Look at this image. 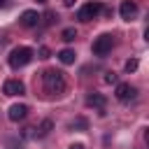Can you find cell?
I'll return each mask as SVG.
<instances>
[{
	"mask_svg": "<svg viewBox=\"0 0 149 149\" xmlns=\"http://www.w3.org/2000/svg\"><path fill=\"white\" fill-rule=\"evenodd\" d=\"M42 81H44V91L51 93V95H58V93L65 91V74L61 70H44Z\"/></svg>",
	"mask_w": 149,
	"mask_h": 149,
	"instance_id": "cell-1",
	"label": "cell"
},
{
	"mask_svg": "<svg viewBox=\"0 0 149 149\" xmlns=\"http://www.w3.org/2000/svg\"><path fill=\"white\" fill-rule=\"evenodd\" d=\"M30 61H33V49H30V47H16V49H12V54H9V65H12L14 70L28 65Z\"/></svg>",
	"mask_w": 149,
	"mask_h": 149,
	"instance_id": "cell-2",
	"label": "cell"
},
{
	"mask_svg": "<svg viewBox=\"0 0 149 149\" xmlns=\"http://www.w3.org/2000/svg\"><path fill=\"white\" fill-rule=\"evenodd\" d=\"M112 47H114V37L107 35V33H102V35L95 37V42H93V54H95V56H107V54L112 51Z\"/></svg>",
	"mask_w": 149,
	"mask_h": 149,
	"instance_id": "cell-3",
	"label": "cell"
},
{
	"mask_svg": "<svg viewBox=\"0 0 149 149\" xmlns=\"http://www.w3.org/2000/svg\"><path fill=\"white\" fill-rule=\"evenodd\" d=\"M100 12H102V5H100V2H86V5H81V7H79V12H77V19L86 23V21L95 19Z\"/></svg>",
	"mask_w": 149,
	"mask_h": 149,
	"instance_id": "cell-4",
	"label": "cell"
},
{
	"mask_svg": "<svg viewBox=\"0 0 149 149\" xmlns=\"http://www.w3.org/2000/svg\"><path fill=\"white\" fill-rule=\"evenodd\" d=\"M137 2L135 0H123L121 2V7H119V14H121V19L123 21H133L135 16H137Z\"/></svg>",
	"mask_w": 149,
	"mask_h": 149,
	"instance_id": "cell-5",
	"label": "cell"
},
{
	"mask_svg": "<svg viewBox=\"0 0 149 149\" xmlns=\"http://www.w3.org/2000/svg\"><path fill=\"white\" fill-rule=\"evenodd\" d=\"M2 91H5V95H23L26 86H23L21 79H7L5 86H2Z\"/></svg>",
	"mask_w": 149,
	"mask_h": 149,
	"instance_id": "cell-6",
	"label": "cell"
},
{
	"mask_svg": "<svg viewBox=\"0 0 149 149\" xmlns=\"http://www.w3.org/2000/svg\"><path fill=\"white\" fill-rule=\"evenodd\" d=\"M26 114H28V105H23V102H14V105L7 109L9 121H21V119H26Z\"/></svg>",
	"mask_w": 149,
	"mask_h": 149,
	"instance_id": "cell-7",
	"label": "cell"
},
{
	"mask_svg": "<svg viewBox=\"0 0 149 149\" xmlns=\"http://www.w3.org/2000/svg\"><path fill=\"white\" fill-rule=\"evenodd\" d=\"M40 19H42V16H40L35 9H26L19 21H21V26H26V28H35V26L40 23Z\"/></svg>",
	"mask_w": 149,
	"mask_h": 149,
	"instance_id": "cell-8",
	"label": "cell"
},
{
	"mask_svg": "<svg viewBox=\"0 0 149 149\" xmlns=\"http://www.w3.org/2000/svg\"><path fill=\"white\" fill-rule=\"evenodd\" d=\"M135 93H137V91H135V86H130V84H119V81H116V93H114V95H116V100L126 102V100H128V98H133Z\"/></svg>",
	"mask_w": 149,
	"mask_h": 149,
	"instance_id": "cell-9",
	"label": "cell"
},
{
	"mask_svg": "<svg viewBox=\"0 0 149 149\" xmlns=\"http://www.w3.org/2000/svg\"><path fill=\"white\" fill-rule=\"evenodd\" d=\"M105 102H107V100H105L102 93H91V95L86 98V105H88V107H98L100 114H105Z\"/></svg>",
	"mask_w": 149,
	"mask_h": 149,
	"instance_id": "cell-10",
	"label": "cell"
},
{
	"mask_svg": "<svg viewBox=\"0 0 149 149\" xmlns=\"http://www.w3.org/2000/svg\"><path fill=\"white\" fill-rule=\"evenodd\" d=\"M74 58H77L74 49H61V51H58V61H61L63 65H72Z\"/></svg>",
	"mask_w": 149,
	"mask_h": 149,
	"instance_id": "cell-11",
	"label": "cell"
},
{
	"mask_svg": "<svg viewBox=\"0 0 149 149\" xmlns=\"http://www.w3.org/2000/svg\"><path fill=\"white\" fill-rule=\"evenodd\" d=\"M51 128H54V121H51V119H44V121H42V123L37 126L35 135H37V137H47V135L51 133Z\"/></svg>",
	"mask_w": 149,
	"mask_h": 149,
	"instance_id": "cell-12",
	"label": "cell"
},
{
	"mask_svg": "<svg viewBox=\"0 0 149 149\" xmlns=\"http://www.w3.org/2000/svg\"><path fill=\"white\" fill-rule=\"evenodd\" d=\"M74 37H77V30H74V28H65V30L61 33V40H63V42H74Z\"/></svg>",
	"mask_w": 149,
	"mask_h": 149,
	"instance_id": "cell-13",
	"label": "cell"
},
{
	"mask_svg": "<svg viewBox=\"0 0 149 149\" xmlns=\"http://www.w3.org/2000/svg\"><path fill=\"white\" fill-rule=\"evenodd\" d=\"M135 70H137V58H130L126 63V72H135Z\"/></svg>",
	"mask_w": 149,
	"mask_h": 149,
	"instance_id": "cell-14",
	"label": "cell"
},
{
	"mask_svg": "<svg viewBox=\"0 0 149 149\" xmlns=\"http://www.w3.org/2000/svg\"><path fill=\"white\" fill-rule=\"evenodd\" d=\"M54 19H56V14H54V12H47V14H44V23H47V26H51V23H54Z\"/></svg>",
	"mask_w": 149,
	"mask_h": 149,
	"instance_id": "cell-15",
	"label": "cell"
},
{
	"mask_svg": "<svg viewBox=\"0 0 149 149\" xmlns=\"http://www.w3.org/2000/svg\"><path fill=\"white\" fill-rule=\"evenodd\" d=\"M105 81H107V84H116L119 79H116V74H114V72H107V74H105Z\"/></svg>",
	"mask_w": 149,
	"mask_h": 149,
	"instance_id": "cell-16",
	"label": "cell"
},
{
	"mask_svg": "<svg viewBox=\"0 0 149 149\" xmlns=\"http://www.w3.org/2000/svg\"><path fill=\"white\" fill-rule=\"evenodd\" d=\"M49 56H51L49 47H40V58H49Z\"/></svg>",
	"mask_w": 149,
	"mask_h": 149,
	"instance_id": "cell-17",
	"label": "cell"
},
{
	"mask_svg": "<svg viewBox=\"0 0 149 149\" xmlns=\"http://www.w3.org/2000/svg\"><path fill=\"white\" fill-rule=\"evenodd\" d=\"M74 126H77V128H86V119H77V121L72 123V128H74Z\"/></svg>",
	"mask_w": 149,
	"mask_h": 149,
	"instance_id": "cell-18",
	"label": "cell"
},
{
	"mask_svg": "<svg viewBox=\"0 0 149 149\" xmlns=\"http://www.w3.org/2000/svg\"><path fill=\"white\" fill-rule=\"evenodd\" d=\"M63 5H65V7H72V5H74V0H63Z\"/></svg>",
	"mask_w": 149,
	"mask_h": 149,
	"instance_id": "cell-19",
	"label": "cell"
},
{
	"mask_svg": "<svg viewBox=\"0 0 149 149\" xmlns=\"http://www.w3.org/2000/svg\"><path fill=\"white\" fill-rule=\"evenodd\" d=\"M70 149H81V144H74V147H70Z\"/></svg>",
	"mask_w": 149,
	"mask_h": 149,
	"instance_id": "cell-20",
	"label": "cell"
},
{
	"mask_svg": "<svg viewBox=\"0 0 149 149\" xmlns=\"http://www.w3.org/2000/svg\"><path fill=\"white\" fill-rule=\"evenodd\" d=\"M5 5H7V0H0V7H5Z\"/></svg>",
	"mask_w": 149,
	"mask_h": 149,
	"instance_id": "cell-21",
	"label": "cell"
},
{
	"mask_svg": "<svg viewBox=\"0 0 149 149\" xmlns=\"http://www.w3.org/2000/svg\"><path fill=\"white\" fill-rule=\"evenodd\" d=\"M37 2H40V5H44V2H47V0H37Z\"/></svg>",
	"mask_w": 149,
	"mask_h": 149,
	"instance_id": "cell-22",
	"label": "cell"
}]
</instances>
